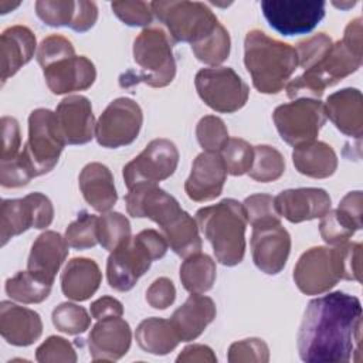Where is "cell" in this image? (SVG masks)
Returning <instances> with one entry per match:
<instances>
[{"label": "cell", "instance_id": "6da1fadb", "mask_svg": "<svg viewBox=\"0 0 363 363\" xmlns=\"http://www.w3.org/2000/svg\"><path fill=\"white\" fill-rule=\"evenodd\" d=\"M362 305L345 292L312 299L298 330L299 357L306 363H346L360 352Z\"/></svg>", "mask_w": 363, "mask_h": 363}, {"label": "cell", "instance_id": "7a4b0ae2", "mask_svg": "<svg viewBox=\"0 0 363 363\" xmlns=\"http://www.w3.org/2000/svg\"><path fill=\"white\" fill-rule=\"evenodd\" d=\"M244 64L258 92L278 94L295 72L298 55L288 43L251 30L244 40Z\"/></svg>", "mask_w": 363, "mask_h": 363}, {"label": "cell", "instance_id": "3957f363", "mask_svg": "<svg viewBox=\"0 0 363 363\" xmlns=\"http://www.w3.org/2000/svg\"><path fill=\"white\" fill-rule=\"evenodd\" d=\"M196 221L220 264L234 267L242 261L247 218L241 203L224 199L217 204L203 207L197 210Z\"/></svg>", "mask_w": 363, "mask_h": 363}, {"label": "cell", "instance_id": "277c9868", "mask_svg": "<svg viewBox=\"0 0 363 363\" xmlns=\"http://www.w3.org/2000/svg\"><path fill=\"white\" fill-rule=\"evenodd\" d=\"M167 241L162 233L147 228L115 248L106 261V278L111 288L130 291L152 262L164 257Z\"/></svg>", "mask_w": 363, "mask_h": 363}, {"label": "cell", "instance_id": "5b68a950", "mask_svg": "<svg viewBox=\"0 0 363 363\" xmlns=\"http://www.w3.org/2000/svg\"><path fill=\"white\" fill-rule=\"evenodd\" d=\"M133 60L139 65V72L122 75V86L143 82L153 88H162L174 79L176 61L172 41L159 27H149L139 33L133 41Z\"/></svg>", "mask_w": 363, "mask_h": 363}, {"label": "cell", "instance_id": "8992f818", "mask_svg": "<svg viewBox=\"0 0 363 363\" xmlns=\"http://www.w3.org/2000/svg\"><path fill=\"white\" fill-rule=\"evenodd\" d=\"M362 61L363 58L354 55L340 40L332 45L328 55L318 65L286 84V95L291 99H319L328 86H333L356 72Z\"/></svg>", "mask_w": 363, "mask_h": 363}, {"label": "cell", "instance_id": "52a82bcc", "mask_svg": "<svg viewBox=\"0 0 363 363\" xmlns=\"http://www.w3.org/2000/svg\"><path fill=\"white\" fill-rule=\"evenodd\" d=\"M65 145L55 112L45 108L34 109L28 116V140L20 152L34 177L55 167Z\"/></svg>", "mask_w": 363, "mask_h": 363}, {"label": "cell", "instance_id": "ba28073f", "mask_svg": "<svg viewBox=\"0 0 363 363\" xmlns=\"http://www.w3.org/2000/svg\"><path fill=\"white\" fill-rule=\"evenodd\" d=\"M150 9L177 43L196 44L220 24L208 6L200 1H152Z\"/></svg>", "mask_w": 363, "mask_h": 363}, {"label": "cell", "instance_id": "9c48e42d", "mask_svg": "<svg viewBox=\"0 0 363 363\" xmlns=\"http://www.w3.org/2000/svg\"><path fill=\"white\" fill-rule=\"evenodd\" d=\"M194 85L201 101L221 113H233L241 109L250 95L248 85L230 67L200 69L196 74Z\"/></svg>", "mask_w": 363, "mask_h": 363}, {"label": "cell", "instance_id": "30bf717a", "mask_svg": "<svg viewBox=\"0 0 363 363\" xmlns=\"http://www.w3.org/2000/svg\"><path fill=\"white\" fill-rule=\"evenodd\" d=\"M272 119L281 139L295 147L315 140L326 122L325 105L319 99H294L277 106Z\"/></svg>", "mask_w": 363, "mask_h": 363}, {"label": "cell", "instance_id": "8fae6325", "mask_svg": "<svg viewBox=\"0 0 363 363\" xmlns=\"http://www.w3.org/2000/svg\"><path fill=\"white\" fill-rule=\"evenodd\" d=\"M51 200L38 191L23 199H6L0 206V244L4 247L13 237L28 228L43 230L52 223Z\"/></svg>", "mask_w": 363, "mask_h": 363}, {"label": "cell", "instance_id": "7c38bea8", "mask_svg": "<svg viewBox=\"0 0 363 363\" xmlns=\"http://www.w3.org/2000/svg\"><path fill=\"white\" fill-rule=\"evenodd\" d=\"M179 163V150L169 139H153L129 163L123 166L122 176L128 189L138 184H157L170 177Z\"/></svg>", "mask_w": 363, "mask_h": 363}, {"label": "cell", "instance_id": "4fadbf2b", "mask_svg": "<svg viewBox=\"0 0 363 363\" xmlns=\"http://www.w3.org/2000/svg\"><path fill=\"white\" fill-rule=\"evenodd\" d=\"M143 113L130 98L113 99L101 113L95 125V138L102 147L116 149L130 145L139 135Z\"/></svg>", "mask_w": 363, "mask_h": 363}, {"label": "cell", "instance_id": "5bb4252c", "mask_svg": "<svg viewBox=\"0 0 363 363\" xmlns=\"http://www.w3.org/2000/svg\"><path fill=\"white\" fill-rule=\"evenodd\" d=\"M325 1L264 0L261 10L268 24L284 35L306 34L325 17Z\"/></svg>", "mask_w": 363, "mask_h": 363}, {"label": "cell", "instance_id": "9a60e30c", "mask_svg": "<svg viewBox=\"0 0 363 363\" xmlns=\"http://www.w3.org/2000/svg\"><path fill=\"white\" fill-rule=\"evenodd\" d=\"M294 281L305 295L329 292L340 281L335 250L318 245L305 251L294 268Z\"/></svg>", "mask_w": 363, "mask_h": 363}, {"label": "cell", "instance_id": "2e32d148", "mask_svg": "<svg viewBox=\"0 0 363 363\" xmlns=\"http://www.w3.org/2000/svg\"><path fill=\"white\" fill-rule=\"evenodd\" d=\"M291 235L281 223L252 227L251 254L255 267L268 275L279 274L289 257Z\"/></svg>", "mask_w": 363, "mask_h": 363}, {"label": "cell", "instance_id": "e0dca14e", "mask_svg": "<svg viewBox=\"0 0 363 363\" xmlns=\"http://www.w3.org/2000/svg\"><path fill=\"white\" fill-rule=\"evenodd\" d=\"M126 210L135 218L147 217L160 228L176 218L183 210L179 201L156 184H138L125 196Z\"/></svg>", "mask_w": 363, "mask_h": 363}, {"label": "cell", "instance_id": "ac0fdd59", "mask_svg": "<svg viewBox=\"0 0 363 363\" xmlns=\"http://www.w3.org/2000/svg\"><path fill=\"white\" fill-rule=\"evenodd\" d=\"M225 179L227 169L220 153L203 152L193 162L184 191L193 201H210L221 194Z\"/></svg>", "mask_w": 363, "mask_h": 363}, {"label": "cell", "instance_id": "d6986e66", "mask_svg": "<svg viewBox=\"0 0 363 363\" xmlns=\"http://www.w3.org/2000/svg\"><path fill=\"white\" fill-rule=\"evenodd\" d=\"M132 340L129 323L121 316L99 319L88 335L89 354L94 362L119 360L123 357Z\"/></svg>", "mask_w": 363, "mask_h": 363}, {"label": "cell", "instance_id": "ffe728a7", "mask_svg": "<svg viewBox=\"0 0 363 363\" xmlns=\"http://www.w3.org/2000/svg\"><path fill=\"white\" fill-rule=\"evenodd\" d=\"M58 128L67 145H85L95 136L91 102L82 95L65 96L55 109Z\"/></svg>", "mask_w": 363, "mask_h": 363}, {"label": "cell", "instance_id": "44dd1931", "mask_svg": "<svg viewBox=\"0 0 363 363\" xmlns=\"http://www.w3.org/2000/svg\"><path fill=\"white\" fill-rule=\"evenodd\" d=\"M274 199L279 216L295 224L322 218L330 210L332 204L329 193L316 187L282 190Z\"/></svg>", "mask_w": 363, "mask_h": 363}, {"label": "cell", "instance_id": "7402d4cb", "mask_svg": "<svg viewBox=\"0 0 363 363\" xmlns=\"http://www.w3.org/2000/svg\"><path fill=\"white\" fill-rule=\"evenodd\" d=\"M48 89L55 95L88 89L96 78L94 62L84 55H74L43 68Z\"/></svg>", "mask_w": 363, "mask_h": 363}, {"label": "cell", "instance_id": "603a6c76", "mask_svg": "<svg viewBox=\"0 0 363 363\" xmlns=\"http://www.w3.org/2000/svg\"><path fill=\"white\" fill-rule=\"evenodd\" d=\"M0 333L13 346H30L43 333L40 315L9 301L0 303Z\"/></svg>", "mask_w": 363, "mask_h": 363}, {"label": "cell", "instance_id": "cb8c5ba5", "mask_svg": "<svg viewBox=\"0 0 363 363\" xmlns=\"http://www.w3.org/2000/svg\"><path fill=\"white\" fill-rule=\"evenodd\" d=\"M326 118L346 136L356 139L363 133V98L357 88H345L328 96Z\"/></svg>", "mask_w": 363, "mask_h": 363}, {"label": "cell", "instance_id": "d4e9b609", "mask_svg": "<svg viewBox=\"0 0 363 363\" xmlns=\"http://www.w3.org/2000/svg\"><path fill=\"white\" fill-rule=\"evenodd\" d=\"M65 237L55 231H44L31 245L27 269L41 279L54 284V278L68 257Z\"/></svg>", "mask_w": 363, "mask_h": 363}, {"label": "cell", "instance_id": "484cf974", "mask_svg": "<svg viewBox=\"0 0 363 363\" xmlns=\"http://www.w3.org/2000/svg\"><path fill=\"white\" fill-rule=\"evenodd\" d=\"M216 313V303L211 298L201 294H191L186 302L173 312L170 322L179 339L182 342H190L204 332L214 320Z\"/></svg>", "mask_w": 363, "mask_h": 363}, {"label": "cell", "instance_id": "4316f807", "mask_svg": "<svg viewBox=\"0 0 363 363\" xmlns=\"http://www.w3.org/2000/svg\"><path fill=\"white\" fill-rule=\"evenodd\" d=\"M35 45V35L26 26H11L1 33L0 50L3 84L34 57Z\"/></svg>", "mask_w": 363, "mask_h": 363}, {"label": "cell", "instance_id": "83f0119b", "mask_svg": "<svg viewBox=\"0 0 363 363\" xmlns=\"http://www.w3.org/2000/svg\"><path fill=\"white\" fill-rule=\"evenodd\" d=\"M81 193L86 203L99 213L109 211L116 200L118 193L111 170L98 162L88 163L78 176Z\"/></svg>", "mask_w": 363, "mask_h": 363}, {"label": "cell", "instance_id": "f1b7e54d", "mask_svg": "<svg viewBox=\"0 0 363 363\" xmlns=\"http://www.w3.org/2000/svg\"><path fill=\"white\" fill-rule=\"evenodd\" d=\"M102 274L98 264L85 257L72 258L61 272L62 294L77 302L89 299L99 288Z\"/></svg>", "mask_w": 363, "mask_h": 363}, {"label": "cell", "instance_id": "f546056e", "mask_svg": "<svg viewBox=\"0 0 363 363\" xmlns=\"http://www.w3.org/2000/svg\"><path fill=\"white\" fill-rule=\"evenodd\" d=\"M292 162L301 174L313 179H326L337 169V156L335 150L320 140H311L295 146Z\"/></svg>", "mask_w": 363, "mask_h": 363}, {"label": "cell", "instance_id": "4dcf8cb0", "mask_svg": "<svg viewBox=\"0 0 363 363\" xmlns=\"http://www.w3.org/2000/svg\"><path fill=\"white\" fill-rule=\"evenodd\" d=\"M135 337L142 350L156 356L170 353L180 342L170 319L163 318H147L142 320L136 328Z\"/></svg>", "mask_w": 363, "mask_h": 363}, {"label": "cell", "instance_id": "1f68e13d", "mask_svg": "<svg viewBox=\"0 0 363 363\" xmlns=\"http://www.w3.org/2000/svg\"><path fill=\"white\" fill-rule=\"evenodd\" d=\"M162 234L167 245L182 258H187L201 251L197 221L184 210L169 224L162 227Z\"/></svg>", "mask_w": 363, "mask_h": 363}, {"label": "cell", "instance_id": "d6a6232c", "mask_svg": "<svg viewBox=\"0 0 363 363\" xmlns=\"http://www.w3.org/2000/svg\"><path fill=\"white\" fill-rule=\"evenodd\" d=\"M216 262L207 254H193L180 267V281L190 294H204L210 291L216 281Z\"/></svg>", "mask_w": 363, "mask_h": 363}, {"label": "cell", "instance_id": "836d02e7", "mask_svg": "<svg viewBox=\"0 0 363 363\" xmlns=\"http://www.w3.org/2000/svg\"><path fill=\"white\" fill-rule=\"evenodd\" d=\"M7 295L21 303H40L45 301L51 292L52 284L41 279L33 272L20 271L6 281Z\"/></svg>", "mask_w": 363, "mask_h": 363}, {"label": "cell", "instance_id": "e575fe53", "mask_svg": "<svg viewBox=\"0 0 363 363\" xmlns=\"http://www.w3.org/2000/svg\"><path fill=\"white\" fill-rule=\"evenodd\" d=\"M98 242L109 252L132 237L129 220L118 211H106L98 217L96 223Z\"/></svg>", "mask_w": 363, "mask_h": 363}, {"label": "cell", "instance_id": "d590c367", "mask_svg": "<svg viewBox=\"0 0 363 363\" xmlns=\"http://www.w3.org/2000/svg\"><path fill=\"white\" fill-rule=\"evenodd\" d=\"M231 40L228 31L220 23L216 30L204 37L201 41L191 44L193 54L196 58L207 65H218L224 62L230 55Z\"/></svg>", "mask_w": 363, "mask_h": 363}, {"label": "cell", "instance_id": "8d00e7d4", "mask_svg": "<svg viewBox=\"0 0 363 363\" xmlns=\"http://www.w3.org/2000/svg\"><path fill=\"white\" fill-rule=\"evenodd\" d=\"M285 172V159L279 150L268 145H258L254 147L252 166L248 170L251 179L268 183L279 179Z\"/></svg>", "mask_w": 363, "mask_h": 363}, {"label": "cell", "instance_id": "74e56055", "mask_svg": "<svg viewBox=\"0 0 363 363\" xmlns=\"http://www.w3.org/2000/svg\"><path fill=\"white\" fill-rule=\"evenodd\" d=\"M360 228L362 225L357 224L340 208L329 210L322 217L319 224V231L323 241L332 245L346 242Z\"/></svg>", "mask_w": 363, "mask_h": 363}, {"label": "cell", "instance_id": "f35d334b", "mask_svg": "<svg viewBox=\"0 0 363 363\" xmlns=\"http://www.w3.org/2000/svg\"><path fill=\"white\" fill-rule=\"evenodd\" d=\"M220 156L227 173L231 176H242L248 173L252 166L254 147L244 139L230 138L220 150Z\"/></svg>", "mask_w": 363, "mask_h": 363}, {"label": "cell", "instance_id": "ab89813d", "mask_svg": "<svg viewBox=\"0 0 363 363\" xmlns=\"http://www.w3.org/2000/svg\"><path fill=\"white\" fill-rule=\"evenodd\" d=\"M54 326L67 335L84 333L91 325V316L84 306L77 303L64 302L52 311Z\"/></svg>", "mask_w": 363, "mask_h": 363}, {"label": "cell", "instance_id": "60d3db41", "mask_svg": "<svg viewBox=\"0 0 363 363\" xmlns=\"http://www.w3.org/2000/svg\"><path fill=\"white\" fill-rule=\"evenodd\" d=\"M242 208L245 213L247 221L252 225H267V224H275L279 221V213L275 206V199L265 193H257L252 196H248L244 203Z\"/></svg>", "mask_w": 363, "mask_h": 363}, {"label": "cell", "instance_id": "b9f144b4", "mask_svg": "<svg viewBox=\"0 0 363 363\" xmlns=\"http://www.w3.org/2000/svg\"><path fill=\"white\" fill-rule=\"evenodd\" d=\"M196 136L204 152L220 153L228 138L224 121L216 115L203 116L196 126Z\"/></svg>", "mask_w": 363, "mask_h": 363}, {"label": "cell", "instance_id": "7bdbcfd3", "mask_svg": "<svg viewBox=\"0 0 363 363\" xmlns=\"http://www.w3.org/2000/svg\"><path fill=\"white\" fill-rule=\"evenodd\" d=\"M98 217L89 213H81L65 230V241L75 250L92 248L98 244L96 235Z\"/></svg>", "mask_w": 363, "mask_h": 363}, {"label": "cell", "instance_id": "ee69618b", "mask_svg": "<svg viewBox=\"0 0 363 363\" xmlns=\"http://www.w3.org/2000/svg\"><path fill=\"white\" fill-rule=\"evenodd\" d=\"M333 250L340 279L362 282V244L346 241Z\"/></svg>", "mask_w": 363, "mask_h": 363}, {"label": "cell", "instance_id": "f6af8a7d", "mask_svg": "<svg viewBox=\"0 0 363 363\" xmlns=\"http://www.w3.org/2000/svg\"><path fill=\"white\" fill-rule=\"evenodd\" d=\"M77 1L72 0H38L35 13L41 21L51 27L71 26L75 14Z\"/></svg>", "mask_w": 363, "mask_h": 363}, {"label": "cell", "instance_id": "bcb514c9", "mask_svg": "<svg viewBox=\"0 0 363 363\" xmlns=\"http://www.w3.org/2000/svg\"><path fill=\"white\" fill-rule=\"evenodd\" d=\"M332 45V38L325 33H319L303 41H299L295 47L298 65L305 71L318 65L328 55Z\"/></svg>", "mask_w": 363, "mask_h": 363}, {"label": "cell", "instance_id": "7dc6e473", "mask_svg": "<svg viewBox=\"0 0 363 363\" xmlns=\"http://www.w3.org/2000/svg\"><path fill=\"white\" fill-rule=\"evenodd\" d=\"M35 359L40 363H75L77 353L67 339L61 336H50L37 347Z\"/></svg>", "mask_w": 363, "mask_h": 363}, {"label": "cell", "instance_id": "c3c4849f", "mask_svg": "<svg viewBox=\"0 0 363 363\" xmlns=\"http://www.w3.org/2000/svg\"><path fill=\"white\" fill-rule=\"evenodd\" d=\"M74 55H75V50L72 43L60 34H52L45 37L40 43L37 50V61L41 68H45L52 62H57L60 60L74 57Z\"/></svg>", "mask_w": 363, "mask_h": 363}, {"label": "cell", "instance_id": "681fc988", "mask_svg": "<svg viewBox=\"0 0 363 363\" xmlns=\"http://www.w3.org/2000/svg\"><path fill=\"white\" fill-rule=\"evenodd\" d=\"M228 362H261L267 363L269 360L268 345L258 337H248L240 342H234L228 349Z\"/></svg>", "mask_w": 363, "mask_h": 363}, {"label": "cell", "instance_id": "f907efd6", "mask_svg": "<svg viewBox=\"0 0 363 363\" xmlns=\"http://www.w3.org/2000/svg\"><path fill=\"white\" fill-rule=\"evenodd\" d=\"M111 7L113 14L130 27L149 26L153 18L150 3L146 1H113Z\"/></svg>", "mask_w": 363, "mask_h": 363}, {"label": "cell", "instance_id": "816d5d0a", "mask_svg": "<svg viewBox=\"0 0 363 363\" xmlns=\"http://www.w3.org/2000/svg\"><path fill=\"white\" fill-rule=\"evenodd\" d=\"M33 177V172L20 155L14 160L0 162V183L3 187H23Z\"/></svg>", "mask_w": 363, "mask_h": 363}, {"label": "cell", "instance_id": "f5cc1de1", "mask_svg": "<svg viewBox=\"0 0 363 363\" xmlns=\"http://www.w3.org/2000/svg\"><path fill=\"white\" fill-rule=\"evenodd\" d=\"M1 155L0 162H10L18 157L21 146V135L17 119L3 116L1 121Z\"/></svg>", "mask_w": 363, "mask_h": 363}, {"label": "cell", "instance_id": "db71d44e", "mask_svg": "<svg viewBox=\"0 0 363 363\" xmlns=\"http://www.w3.org/2000/svg\"><path fill=\"white\" fill-rule=\"evenodd\" d=\"M174 298L176 288L173 282L166 277L155 279L146 291V302L155 309L169 308L174 302Z\"/></svg>", "mask_w": 363, "mask_h": 363}, {"label": "cell", "instance_id": "11a10c76", "mask_svg": "<svg viewBox=\"0 0 363 363\" xmlns=\"http://www.w3.org/2000/svg\"><path fill=\"white\" fill-rule=\"evenodd\" d=\"M96 20H98L96 4L94 1L79 0V1H77L74 20H72L69 28H72L74 31H78V33H85L95 26Z\"/></svg>", "mask_w": 363, "mask_h": 363}, {"label": "cell", "instance_id": "9f6ffc18", "mask_svg": "<svg viewBox=\"0 0 363 363\" xmlns=\"http://www.w3.org/2000/svg\"><path fill=\"white\" fill-rule=\"evenodd\" d=\"M91 316L96 320L111 316H122L123 306L122 303L112 296H102L91 303Z\"/></svg>", "mask_w": 363, "mask_h": 363}, {"label": "cell", "instance_id": "6f0895ef", "mask_svg": "<svg viewBox=\"0 0 363 363\" xmlns=\"http://www.w3.org/2000/svg\"><path fill=\"white\" fill-rule=\"evenodd\" d=\"M176 362L179 363H194V362H200V363H216L217 357L214 354V352L211 350V347L206 346V345H190L186 346L180 354L177 356Z\"/></svg>", "mask_w": 363, "mask_h": 363}, {"label": "cell", "instance_id": "680465c9", "mask_svg": "<svg viewBox=\"0 0 363 363\" xmlns=\"http://www.w3.org/2000/svg\"><path fill=\"white\" fill-rule=\"evenodd\" d=\"M343 44L357 57L363 58V40H362V18L356 17L352 20L346 28L343 35Z\"/></svg>", "mask_w": 363, "mask_h": 363}, {"label": "cell", "instance_id": "91938a15", "mask_svg": "<svg viewBox=\"0 0 363 363\" xmlns=\"http://www.w3.org/2000/svg\"><path fill=\"white\" fill-rule=\"evenodd\" d=\"M362 203H363V196L360 190L349 191L339 203L337 208L345 211L350 218H353L357 224L362 225Z\"/></svg>", "mask_w": 363, "mask_h": 363}, {"label": "cell", "instance_id": "94428289", "mask_svg": "<svg viewBox=\"0 0 363 363\" xmlns=\"http://www.w3.org/2000/svg\"><path fill=\"white\" fill-rule=\"evenodd\" d=\"M18 4H20V3L11 4V3H9V1H0V10H1V14H6V13H9L10 10L16 9Z\"/></svg>", "mask_w": 363, "mask_h": 363}, {"label": "cell", "instance_id": "6125c7cd", "mask_svg": "<svg viewBox=\"0 0 363 363\" xmlns=\"http://www.w3.org/2000/svg\"><path fill=\"white\" fill-rule=\"evenodd\" d=\"M333 4L337 6V7H340V9H345V7H352V6H354L356 1H347V3H345V4H337V3H333Z\"/></svg>", "mask_w": 363, "mask_h": 363}]
</instances>
